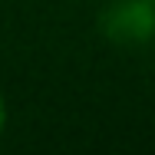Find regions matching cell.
<instances>
[{"label": "cell", "mask_w": 155, "mask_h": 155, "mask_svg": "<svg viewBox=\"0 0 155 155\" xmlns=\"http://www.w3.org/2000/svg\"><path fill=\"white\" fill-rule=\"evenodd\" d=\"M99 33L112 43H145L155 33V0H112L99 13Z\"/></svg>", "instance_id": "6da1fadb"}, {"label": "cell", "mask_w": 155, "mask_h": 155, "mask_svg": "<svg viewBox=\"0 0 155 155\" xmlns=\"http://www.w3.org/2000/svg\"><path fill=\"white\" fill-rule=\"evenodd\" d=\"M3 122H7V106H3V96H0V132H3Z\"/></svg>", "instance_id": "7a4b0ae2"}]
</instances>
